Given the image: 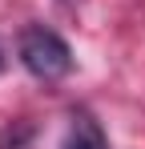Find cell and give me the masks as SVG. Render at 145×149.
<instances>
[{"mask_svg":"<svg viewBox=\"0 0 145 149\" xmlns=\"http://www.w3.org/2000/svg\"><path fill=\"white\" fill-rule=\"evenodd\" d=\"M16 56L36 81H61V77L72 73L77 56H72L69 40L61 32H52L45 24H28L20 32V45H16Z\"/></svg>","mask_w":145,"mask_h":149,"instance_id":"6da1fadb","label":"cell"},{"mask_svg":"<svg viewBox=\"0 0 145 149\" xmlns=\"http://www.w3.org/2000/svg\"><path fill=\"white\" fill-rule=\"evenodd\" d=\"M61 149H109V137H105V129L97 125V117H93V113L77 109V113H72L69 133H65V145H61Z\"/></svg>","mask_w":145,"mask_h":149,"instance_id":"7a4b0ae2","label":"cell"},{"mask_svg":"<svg viewBox=\"0 0 145 149\" xmlns=\"http://www.w3.org/2000/svg\"><path fill=\"white\" fill-rule=\"evenodd\" d=\"M0 69H4V49H0Z\"/></svg>","mask_w":145,"mask_h":149,"instance_id":"3957f363","label":"cell"}]
</instances>
